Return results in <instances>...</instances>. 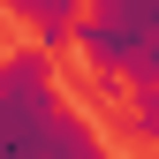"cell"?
<instances>
[{
	"mask_svg": "<svg viewBox=\"0 0 159 159\" xmlns=\"http://www.w3.org/2000/svg\"><path fill=\"white\" fill-rule=\"evenodd\" d=\"M98 136L53 84V53L15 46L0 53V159H98Z\"/></svg>",
	"mask_w": 159,
	"mask_h": 159,
	"instance_id": "obj_1",
	"label": "cell"
},
{
	"mask_svg": "<svg viewBox=\"0 0 159 159\" xmlns=\"http://www.w3.org/2000/svg\"><path fill=\"white\" fill-rule=\"evenodd\" d=\"M76 15H84V8H68V0H23V8H15V23L38 38V53H53V46H68Z\"/></svg>",
	"mask_w": 159,
	"mask_h": 159,
	"instance_id": "obj_3",
	"label": "cell"
},
{
	"mask_svg": "<svg viewBox=\"0 0 159 159\" xmlns=\"http://www.w3.org/2000/svg\"><path fill=\"white\" fill-rule=\"evenodd\" d=\"M98 159H121V152H114V144H106V152H98Z\"/></svg>",
	"mask_w": 159,
	"mask_h": 159,
	"instance_id": "obj_5",
	"label": "cell"
},
{
	"mask_svg": "<svg viewBox=\"0 0 159 159\" xmlns=\"http://www.w3.org/2000/svg\"><path fill=\"white\" fill-rule=\"evenodd\" d=\"M68 46L91 61L98 84H114V76L159 84V8L152 0H98L91 15H76Z\"/></svg>",
	"mask_w": 159,
	"mask_h": 159,
	"instance_id": "obj_2",
	"label": "cell"
},
{
	"mask_svg": "<svg viewBox=\"0 0 159 159\" xmlns=\"http://www.w3.org/2000/svg\"><path fill=\"white\" fill-rule=\"evenodd\" d=\"M129 129L144 136V144L159 136V84H129Z\"/></svg>",
	"mask_w": 159,
	"mask_h": 159,
	"instance_id": "obj_4",
	"label": "cell"
}]
</instances>
